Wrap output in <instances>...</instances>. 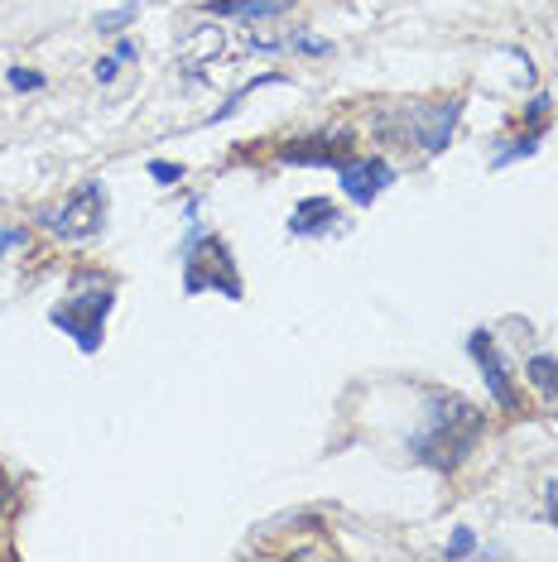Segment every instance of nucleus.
<instances>
[{
	"instance_id": "nucleus-1",
	"label": "nucleus",
	"mask_w": 558,
	"mask_h": 562,
	"mask_svg": "<svg viewBox=\"0 0 558 562\" xmlns=\"http://www.w3.org/2000/svg\"><path fill=\"white\" fill-rule=\"evenodd\" d=\"M481 438V414L462 394H428V414H424V428L414 432V457L428 462L434 471H453L467 462V452L477 447Z\"/></svg>"
},
{
	"instance_id": "nucleus-2",
	"label": "nucleus",
	"mask_w": 558,
	"mask_h": 562,
	"mask_svg": "<svg viewBox=\"0 0 558 562\" xmlns=\"http://www.w3.org/2000/svg\"><path fill=\"white\" fill-rule=\"evenodd\" d=\"M111 308H116V289H111L107 279H97V289H82V293H72L68 303H58V308H54V327L68 331L82 351H97Z\"/></svg>"
},
{
	"instance_id": "nucleus-3",
	"label": "nucleus",
	"mask_w": 558,
	"mask_h": 562,
	"mask_svg": "<svg viewBox=\"0 0 558 562\" xmlns=\"http://www.w3.org/2000/svg\"><path fill=\"white\" fill-rule=\"evenodd\" d=\"M462 116V101H438V106H404L400 116H380V135H395L404 145L418 149H443L453 135V125Z\"/></svg>"
},
{
	"instance_id": "nucleus-4",
	"label": "nucleus",
	"mask_w": 558,
	"mask_h": 562,
	"mask_svg": "<svg viewBox=\"0 0 558 562\" xmlns=\"http://www.w3.org/2000/svg\"><path fill=\"white\" fill-rule=\"evenodd\" d=\"M183 289L202 293V289H222L226 299H241V279L232 265V250H226L222 236H198L193 250H188V270H183Z\"/></svg>"
},
{
	"instance_id": "nucleus-5",
	"label": "nucleus",
	"mask_w": 558,
	"mask_h": 562,
	"mask_svg": "<svg viewBox=\"0 0 558 562\" xmlns=\"http://www.w3.org/2000/svg\"><path fill=\"white\" fill-rule=\"evenodd\" d=\"M40 222L48 226V232H58V236H68V240H87V236H97L101 232V222H107V188L97 183H82L78 193H72L63 207L54 212H44Z\"/></svg>"
},
{
	"instance_id": "nucleus-6",
	"label": "nucleus",
	"mask_w": 558,
	"mask_h": 562,
	"mask_svg": "<svg viewBox=\"0 0 558 562\" xmlns=\"http://www.w3.org/2000/svg\"><path fill=\"white\" fill-rule=\"evenodd\" d=\"M337 173H342V188H347V198L357 202V207H371V202L395 183V169H390L386 159H342Z\"/></svg>"
},
{
	"instance_id": "nucleus-7",
	"label": "nucleus",
	"mask_w": 558,
	"mask_h": 562,
	"mask_svg": "<svg viewBox=\"0 0 558 562\" xmlns=\"http://www.w3.org/2000/svg\"><path fill=\"white\" fill-rule=\"evenodd\" d=\"M279 159H289V164H342V159H351V135L337 131V135L289 139V145L279 149Z\"/></svg>"
},
{
	"instance_id": "nucleus-8",
	"label": "nucleus",
	"mask_w": 558,
	"mask_h": 562,
	"mask_svg": "<svg viewBox=\"0 0 558 562\" xmlns=\"http://www.w3.org/2000/svg\"><path fill=\"white\" fill-rule=\"evenodd\" d=\"M467 351H472V361L487 370V385H491V394H496V400L511 408H520V400H515V385H511V370H505V361L496 356V347H491V337L487 331H472V337H467Z\"/></svg>"
},
{
	"instance_id": "nucleus-9",
	"label": "nucleus",
	"mask_w": 558,
	"mask_h": 562,
	"mask_svg": "<svg viewBox=\"0 0 558 562\" xmlns=\"http://www.w3.org/2000/svg\"><path fill=\"white\" fill-rule=\"evenodd\" d=\"M212 15H279L284 0H208Z\"/></svg>"
},
{
	"instance_id": "nucleus-10",
	"label": "nucleus",
	"mask_w": 558,
	"mask_h": 562,
	"mask_svg": "<svg viewBox=\"0 0 558 562\" xmlns=\"http://www.w3.org/2000/svg\"><path fill=\"white\" fill-rule=\"evenodd\" d=\"M529 385H535L544 400L558 404V361H549V356H535V361H529Z\"/></svg>"
},
{
	"instance_id": "nucleus-11",
	"label": "nucleus",
	"mask_w": 558,
	"mask_h": 562,
	"mask_svg": "<svg viewBox=\"0 0 558 562\" xmlns=\"http://www.w3.org/2000/svg\"><path fill=\"white\" fill-rule=\"evenodd\" d=\"M10 87H15V92H34V87H44V78H40V72H20V68H10Z\"/></svg>"
},
{
	"instance_id": "nucleus-12",
	"label": "nucleus",
	"mask_w": 558,
	"mask_h": 562,
	"mask_svg": "<svg viewBox=\"0 0 558 562\" xmlns=\"http://www.w3.org/2000/svg\"><path fill=\"white\" fill-rule=\"evenodd\" d=\"M135 20V5H125V10H116V15H101L97 24H101V34H116V24H131Z\"/></svg>"
},
{
	"instance_id": "nucleus-13",
	"label": "nucleus",
	"mask_w": 558,
	"mask_h": 562,
	"mask_svg": "<svg viewBox=\"0 0 558 562\" xmlns=\"http://www.w3.org/2000/svg\"><path fill=\"white\" fill-rule=\"evenodd\" d=\"M149 173H155V178H164V183H174V178H183V169H179V164H155V169H149Z\"/></svg>"
},
{
	"instance_id": "nucleus-14",
	"label": "nucleus",
	"mask_w": 558,
	"mask_h": 562,
	"mask_svg": "<svg viewBox=\"0 0 558 562\" xmlns=\"http://www.w3.org/2000/svg\"><path fill=\"white\" fill-rule=\"evenodd\" d=\"M111 78H116V58H101L97 63V82H111Z\"/></svg>"
},
{
	"instance_id": "nucleus-15",
	"label": "nucleus",
	"mask_w": 558,
	"mask_h": 562,
	"mask_svg": "<svg viewBox=\"0 0 558 562\" xmlns=\"http://www.w3.org/2000/svg\"><path fill=\"white\" fill-rule=\"evenodd\" d=\"M467 548H472V533H467V529H462V533H458V539H453V543H448V553H453V558H458V553H467Z\"/></svg>"
},
{
	"instance_id": "nucleus-16",
	"label": "nucleus",
	"mask_w": 558,
	"mask_h": 562,
	"mask_svg": "<svg viewBox=\"0 0 558 562\" xmlns=\"http://www.w3.org/2000/svg\"><path fill=\"white\" fill-rule=\"evenodd\" d=\"M10 246H20V232H10V226H0V255H5Z\"/></svg>"
},
{
	"instance_id": "nucleus-17",
	"label": "nucleus",
	"mask_w": 558,
	"mask_h": 562,
	"mask_svg": "<svg viewBox=\"0 0 558 562\" xmlns=\"http://www.w3.org/2000/svg\"><path fill=\"white\" fill-rule=\"evenodd\" d=\"M10 501V481H5V471H0V505Z\"/></svg>"
}]
</instances>
